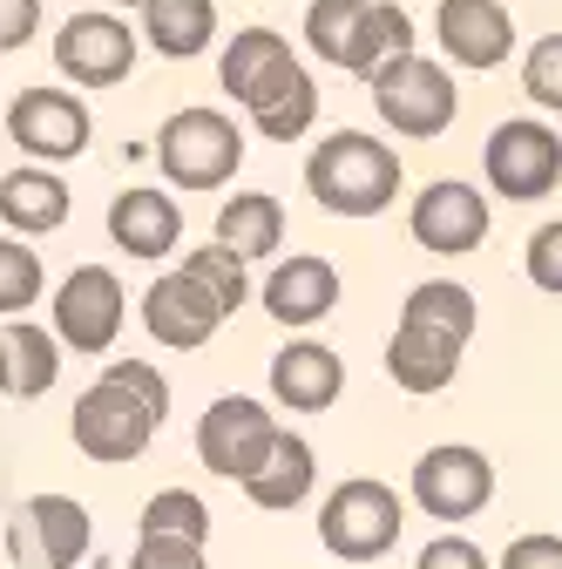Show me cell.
Segmentation results:
<instances>
[{
  "mask_svg": "<svg viewBox=\"0 0 562 569\" xmlns=\"http://www.w3.org/2000/svg\"><path fill=\"white\" fill-rule=\"evenodd\" d=\"M481 170H488V183H495V197L542 203L562 183V136L549 122H535V116H515V122H502L495 136H488Z\"/></svg>",
  "mask_w": 562,
  "mask_h": 569,
  "instance_id": "9",
  "label": "cell"
},
{
  "mask_svg": "<svg viewBox=\"0 0 562 569\" xmlns=\"http://www.w3.org/2000/svg\"><path fill=\"white\" fill-rule=\"evenodd\" d=\"M332 306H339V271H332V258L299 251V258H278V264H271V278H264V312H271L278 326L305 332V326H319Z\"/></svg>",
  "mask_w": 562,
  "mask_h": 569,
  "instance_id": "19",
  "label": "cell"
},
{
  "mask_svg": "<svg viewBox=\"0 0 562 569\" xmlns=\"http://www.w3.org/2000/svg\"><path fill=\"white\" fill-rule=\"evenodd\" d=\"M54 68L76 89H116L129 82V68H136V34L129 21L89 8V14H68L61 34H54Z\"/></svg>",
  "mask_w": 562,
  "mask_h": 569,
  "instance_id": "12",
  "label": "cell"
},
{
  "mask_svg": "<svg viewBox=\"0 0 562 569\" xmlns=\"http://www.w3.org/2000/svg\"><path fill=\"white\" fill-rule=\"evenodd\" d=\"M400 495L373 475H353V481H339L325 495V509H319V542L339 556V562H380L393 542H400Z\"/></svg>",
  "mask_w": 562,
  "mask_h": 569,
  "instance_id": "5",
  "label": "cell"
},
{
  "mask_svg": "<svg viewBox=\"0 0 562 569\" xmlns=\"http://www.w3.org/2000/svg\"><path fill=\"white\" fill-rule=\"evenodd\" d=\"M122 312H129L122 278L109 264H82V271H68L61 292H54V339L76 346V352H102L122 332Z\"/></svg>",
  "mask_w": 562,
  "mask_h": 569,
  "instance_id": "15",
  "label": "cell"
},
{
  "mask_svg": "<svg viewBox=\"0 0 562 569\" xmlns=\"http://www.w3.org/2000/svg\"><path fill=\"white\" fill-rule=\"evenodd\" d=\"M109 8H150V0H109Z\"/></svg>",
  "mask_w": 562,
  "mask_h": 569,
  "instance_id": "37",
  "label": "cell"
},
{
  "mask_svg": "<svg viewBox=\"0 0 562 569\" xmlns=\"http://www.w3.org/2000/svg\"><path fill=\"white\" fill-rule=\"evenodd\" d=\"M143 536H170V542H197L203 549V536H210V509H203V495H190V488H157L150 502H143V522H136Z\"/></svg>",
  "mask_w": 562,
  "mask_h": 569,
  "instance_id": "27",
  "label": "cell"
},
{
  "mask_svg": "<svg viewBox=\"0 0 562 569\" xmlns=\"http://www.w3.org/2000/svg\"><path fill=\"white\" fill-rule=\"evenodd\" d=\"M522 96L535 109H555L562 116V34H542L522 61Z\"/></svg>",
  "mask_w": 562,
  "mask_h": 569,
  "instance_id": "31",
  "label": "cell"
},
{
  "mask_svg": "<svg viewBox=\"0 0 562 569\" xmlns=\"http://www.w3.org/2000/svg\"><path fill=\"white\" fill-rule=\"evenodd\" d=\"M143 326H150V339L157 346H177V352H197L210 332L224 326V312H218V299L203 292V284L177 264V271H163L150 292H143Z\"/></svg>",
  "mask_w": 562,
  "mask_h": 569,
  "instance_id": "17",
  "label": "cell"
},
{
  "mask_svg": "<svg viewBox=\"0 0 562 569\" xmlns=\"http://www.w3.org/2000/svg\"><path fill=\"white\" fill-rule=\"evenodd\" d=\"M522 264H529V278L542 284V292H555V299H562V218H555V224H542V231L529 238V258H522Z\"/></svg>",
  "mask_w": 562,
  "mask_h": 569,
  "instance_id": "32",
  "label": "cell"
},
{
  "mask_svg": "<svg viewBox=\"0 0 562 569\" xmlns=\"http://www.w3.org/2000/svg\"><path fill=\"white\" fill-rule=\"evenodd\" d=\"M407 231H413L420 251H434V258H468V251L488 244V197L474 183H461V177H441V183H428L413 197Z\"/></svg>",
  "mask_w": 562,
  "mask_h": 569,
  "instance_id": "13",
  "label": "cell"
},
{
  "mask_svg": "<svg viewBox=\"0 0 562 569\" xmlns=\"http://www.w3.org/2000/svg\"><path fill=\"white\" fill-rule=\"evenodd\" d=\"M61 373V339L28 326V319H8L0 326V393L8 400H41Z\"/></svg>",
  "mask_w": 562,
  "mask_h": 569,
  "instance_id": "22",
  "label": "cell"
},
{
  "mask_svg": "<svg viewBox=\"0 0 562 569\" xmlns=\"http://www.w3.org/2000/svg\"><path fill=\"white\" fill-rule=\"evenodd\" d=\"M41 258L21 244V238H0V319H28V306L41 299Z\"/></svg>",
  "mask_w": 562,
  "mask_h": 569,
  "instance_id": "29",
  "label": "cell"
},
{
  "mask_svg": "<svg viewBox=\"0 0 562 569\" xmlns=\"http://www.w3.org/2000/svg\"><path fill=\"white\" fill-rule=\"evenodd\" d=\"M434 34H441V54L461 68H502L515 54V21L495 0H441Z\"/></svg>",
  "mask_w": 562,
  "mask_h": 569,
  "instance_id": "18",
  "label": "cell"
},
{
  "mask_svg": "<svg viewBox=\"0 0 562 569\" xmlns=\"http://www.w3.org/2000/svg\"><path fill=\"white\" fill-rule=\"evenodd\" d=\"M238 163H244V136L218 109H177L157 129V170L177 190H218Z\"/></svg>",
  "mask_w": 562,
  "mask_h": 569,
  "instance_id": "6",
  "label": "cell"
},
{
  "mask_svg": "<svg viewBox=\"0 0 562 569\" xmlns=\"http://www.w3.org/2000/svg\"><path fill=\"white\" fill-rule=\"evenodd\" d=\"M0 224L21 231V238L61 231L68 224V183L54 170H8L0 177Z\"/></svg>",
  "mask_w": 562,
  "mask_h": 569,
  "instance_id": "24",
  "label": "cell"
},
{
  "mask_svg": "<svg viewBox=\"0 0 562 569\" xmlns=\"http://www.w3.org/2000/svg\"><path fill=\"white\" fill-rule=\"evenodd\" d=\"M339 387H345V367H339V352L319 346V339H292L271 360V393L292 413H325L339 400Z\"/></svg>",
  "mask_w": 562,
  "mask_h": 569,
  "instance_id": "20",
  "label": "cell"
},
{
  "mask_svg": "<svg viewBox=\"0 0 562 569\" xmlns=\"http://www.w3.org/2000/svg\"><path fill=\"white\" fill-rule=\"evenodd\" d=\"M170 413V380L150 367V360H116L82 400L76 413H68V435H76V448L102 468L116 461H136L150 441H157V427Z\"/></svg>",
  "mask_w": 562,
  "mask_h": 569,
  "instance_id": "2",
  "label": "cell"
},
{
  "mask_svg": "<svg viewBox=\"0 0 562 569\" xmlns=\"http://www.w3.org/2000/svg\"><path fill=\"white\" fill-rule=\"evenodd\" d=\"M474 319H481V306H474L468 284H454V278H420L413 292H407V306H400V332L387 339V373H393V387H407V393H441L454 380V367H461L468 339H474Z\"/></svg>",
  "mask_w": 562,
  "mask_h": 569,
  "instance_id": "1",
  "label": "cell"
},
{
  "mask_svg": "<svg viewBox=\"0 0 562 569\" xmlns=\"http://www.w3.org/2000/svg\"><path fill=\"white\" fill-rule=\"evenodd\" d=\"M218 82L224 96H238L251 116L264 102H278L292 82H299V61H292V41L278 34V28H238L224 41V61H218Z\"/></svg>",
  "mask_w": 562,
  "mask_h": 569,
  "instance_id": "16",
  "label": "cell"
},
{
  "mask_svg": "<svg viewBox=\"0 0 562 569\" xmlns=\"http://www.w3.org/2000/svg\"><path fill=\"white\" fill-rule=\"evenodd\" d=\"M502 569H562V536H515L502 549Z\"/></svg>",
  "mask_w": 562,
  "mask_h": 569,
  "instance_id": "35",
  "label": "cell"
},
{
  "mask_svg": "<svg viewBox=\"0 0 562 569\" xmlns=\"http://www.w3.org/2000/svg\"><path fill=\"white\" fill-rule=\"evenodd\" d=\"M278 435H285V427L271 420L264 400H251V393H224V400H210L203 420H197V461H203L210 475H224V481L244 488V481H258V468L271 461Z\"/></svg>",
  "mask_w": 562,
  "mask_h": 569,
  "instance_id": "7",
  "label": "cell"
},
{
  "mask_svg": "<svg viewBox=\"0 0 562 569\" xmlns=\"http://www.w3.org/2000/svg\"><path fill=\"white\" fill-rule=\"evenodd\" d=\"M210 244H224L238 264L278 258V244H285V203L264 197V190H238V197L218 210V238H210Z\"/></svg>",
  "mask_w": 562,
  "mask_h": 569,
  "instance_id": "23",
  "label": "cell"
},
{
  "mask_svg": "<svg viewBox=\"0 0 562 569\" xmlns=\"http://www.w3.org/2000/svg\"><path fill=\"white\" fill-rule=\"evenodd\" d=\"M413 569H488V556H481L468 536H434L428 549H420Z\"/></svg>",
  "mask_w": 562,
  "mask_h": 569,
  "instance_id": "34",
  "label": "cell"
},
{
  "mask_svg": "<svg viewBox=\"0 0 562 569\" xmlns=\"http://www.w3.org/2000/svg\"><path fill=\"white\" fill-rule=\"evenodd\" d=\"M8 136L21 142L28 157H41V163H68V157L89 150L96 116H89L82 96H68V89H21L8 102Z\"/></svg>",
  "mask_w": 562,
  "mask_h": 569,
  "instance_id": "14",
  "label": "cell"
},
{
  "mask_svg": "<svg viewBox=\"0 0 562 569\" xmlns=\"http://www.w3.org/2000/svg\"><path fill=\"white\" fill-rule=\"evenodd\" d=\"M319 122V82L299 68V82L278 96V102H264L258 109V136H271V142H292V136H305Z\"/></svg>",
  "mask_w": 562,
  "mask_h": 569,
  "instance_id": "30",
  "label": "cell"
},
{
  "mask_svg": "<svg viewBox=\"0 0 562 569\" xmlns=\"http://www.w3.org/2000/svg\"><path fill=\"white\" fill-rule=\"evenodd\" d=\"M183 271L203 284L210 299H218V312H224V319H231V312L251 299V271H244V264H238L224 244H203V251H190V258H183Z\"/></svg>",
  "mask_w": 562,
  "mask_h": 569,
  "instance_id": "28",
  "label": "cell"
},
{
  "mask_svg": "<svg viewBox=\"0 0 562 569\" xmlns=\"http://www.w3.org/2000/svg\"><path fill=\"white\" fill-rule=\"evenodd\" d=\"M413 502L434 522H468V516H481L495 502V468H488V455L468 448V441L428 448L413 461Z\"/></svg>",
  "mask_w": 562,
  "mask_h": 569,
  "instance_id": "11",
  "label": "cell"
},
{
  "mask_svg": "<svg viewBox=\"0 0 562 569\" xmlns=\"http://www.w3.org/2000/svg\"><path fill=\"white\" fill-rule=\"evenodd\" d=\"M312 481H319V455H312V441L278 435L271 461L258 468V481H244V495H251L264 516H285V509H299L305 495H312Z\"/></svg>",
  "mask_w": 562,
  "mask_h": 569,
  "instance_id": "25",
  "label": "cell"
},
{
  "mask_svg": "<svg viewBox=\"0 0 562 569\" xmlns=\"http://www.w3.org/2000/svg\"><path fill=\"white\" fill-rule=\"evenodd\" d=\"M109 238L129 258H170L183 238V210L170 190H122L109 203Z\"/></svg>",
  "mask_w": 562,
  "mask_h": 569,
  "instance_id": "21",
  "label": "cell"
},
{
  "mask_svg": "<svg viewBox=\"0 0 562 569\" xmlns=\"http://www.w3.org/2000/svg\"><path fill=\"white\" fill-rule=\"evenodd\" d=\"M143 34L163 61H190L218 41V0H150L143 8Z\"/></svg>",
  "mask_w": 562,
  "mask_h": 569,
  "instance_id": "26",
  "label": "cell"
},
{
  "mask_svg": "<svg viewBox=\"0 0 562 569\" xmlns=\"http://www.w3.org/2000/svg\"><path fill=\"white\" fill-rule=\"evenodd\" d=\"M305 48L332 61L339 76H380L387 61L413 54V21L393 0H312L305 8Z\"/></svg>",
  "mask_w": 562,
  "mask_h": 569,
  "instance_id": "3",
  "label": "cell"
},
{
  "mask_svg": "<svg viewBox=\"0 0 562 569\" xmlns=\"http://www.w3.org/2000/svg\"><path fill=\"white\" fill-rule=\"evenodd\" d=\"M373 109H380V122H387L393 136L428 142V136H441V129L454 122L461 96H454V76H448L441 61L400 54V61H387L380 76H373Z\"/></svg>",
  "mask_w": 562,
  "mask_h": 569,
  "instance_id": "8",
  "label": "cell"
},
{
  "mask_svg": "<svg viewBox=\"0 0 562 569\" xmlns=\"http://www.w3.org/2000/svg\"><path fill=\"white\" fill-rule=\"evenodd\" d=\"M89 509L76 495H28L8 522V556L14 569H76L89 556Z\"/></svg>",
  "mask_w": 562,
  "mask_h": 569,
  "instance_id": "10",
  "label": "cell"
},
{
  "mask_svg": "<svg viewBox=\"0 0 562 569\" xmlns=\"http://www.w3.org/2000/svg\"><path fill=\"white\" fill-rule=\"evenodd\" d=\"M129 569H210L197 542H170V536H143L129 556Z\"/></svg>",
  "mask_w": 562,
  "mask_h": 569,
  "instance_id": "33",
  "label": "cell"
},
{
  "mask_svg": "<svg viewBox=\"0 0 562 569\" xmlns=\"http://www.w3.org/2000/svg\"><path fill=\"white\" fill-rule=\"evenodd\" d=\"M305 190L332 218H380L400 197V157L367 129H339L305 157Z\"/></svg>",
  "mask_w": 562,
  "mask_h": 569,
  "instance_id": "4",
  "label": "cell"
},
{
  "mask_svg": "<svg viewBox=\"0 0 562 569\" xmlns=\"http://www.w3.org/2000/svg\"><path fill=\"white\" fill-rule=\"evenodd\" d=\"M41 28V0H0V48H28Z\"/></svg>",
  "mask_w": 562,
  "mask_h": 569,
  "instance_id": "36",
  "label": "cell"
}]
</instances>
